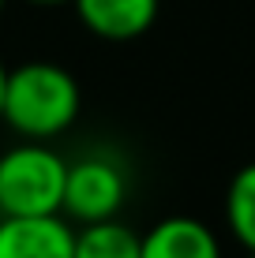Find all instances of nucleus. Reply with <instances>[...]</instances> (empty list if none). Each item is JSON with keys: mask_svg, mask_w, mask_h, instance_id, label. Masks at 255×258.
Here are the masks:
<instances>
[{"mask_svg": "<svg viewBox=\"0 0 255 258\" xmlns=\"http://www.w3.org/2000/svg\"><path fill=\"white\" fill-rule=\"evenodd\" d=\"M79 109H83V90L68 68L53 60H26L8 71L0 123H8L19 139L49 142L64 135L79 120Z\"/></svg>", "mask_w": 255, "mask_h": 258, "instance_id": "nucleus-1", "label": "nucleus"}, {"mask_svg": "<svg viewBox=\"0 0 255 258\" xmlns=\"http://www.w3.org/2000/svg\"><path fill=\"white\" fill-rule=\"evenodd\" d=\"M30 4H68V0H30Z\"/></svg>", "mask_w": 255, "mask_h": 258, "instance_id": "nucleus-10", "label": "nucleus"}, {"mask_svg": "<svg viewBox=\"0 0 255 258\" xmlns=\"http://www.w3.org/2000/svg\"><path fill=\"white\" fill-rule=\"evenodd\" d=\"M225 221L244 251H255V161L244 165L225 191Z\"/></svg>", "mask_w": 255, "mask_h": 258, "instance_id": "nucleus-8", "label": "nucleus"}, {"mask_svg": "<svg viewBox=\"0 0 255 258\" xmlns=\"http://www.w3.org/2000/svg\"><path fill=\"white\" fill-rule=\"evenodd\" d=\"M143 258H222V243L199 217L173 213L143 236Z\"/></svg>", "mask_w": 255, "mask_h": 258, "instance_id": "nucleus-6", "label": "nucleus"}, {"mask_svg": "<svg viewBox=\"0 0 255 258\" xmlns=\"http://www.w3.org/2000/svg\"><path fill=\"white\" fill-rule=\"evenodd\" d=\"M79 23L101 41H135L158 19L162 0H72Z\"/></svg>", "mask_w": 255, "mask_h": 258, "instance_id": "nucleus-5", "label": "nucleus"}, {"mask_svg": "<svg viewBox=\"0 0 255 258\" xmlns=\"http://www.w3.org/2000/svg\"><path fill=\"white\" fill-rule=\"evenodd\" d=\"M128 199V176L113 157H83L68 165L64 180V210L72 221L90 225V221L117 217Z\"/></svg>", "mask_w": 255, "mask_h": 258, "instance_id": "nucleus-3", "label": "nucleus"}, {"mask_svg": "<svg viewBox=\"0 0 255 258\" xmlns=\"http://www.w3.org/2000/svg\"><path fill=\"white\" fill-rule=\"evenodd\" d=\"M75 258H143V236L117 217L90 221L75 232Z\"/></svg>", "mask_w": 255, "mask_h": 258, "instance_id": "nucleus-7", "label": "nucleus"}, {"mask_svg": "<svg viewBox=\"0 0 255 258\" xmlns=\"http://www.w3.org/2000/svg\"><path fill=\"white\" fill-rule=\"evenodd\" d=\"M4 4H8V0H0V12H4Z\"/></svg>", "mask_w": 255, "mask_h": 258, "instance_id": "nucleus-11", "label": "nucleus"}, {"mask_svg": "<svg viewBox=\"0 0 255 258\" xmlns=\"http://www.w3.org/2000/svg\"><path fill=\"white\" fill-rule=\"evenodd\" d=\"M248 258H255V251H248Z\"/></svg>", "mask_w": 255, "mask_h": 258, "instance_id": "nucleus-12", "label": "nucleus"}, {"mask_svg": "<svg viewBox=\"0 0 255 258\" xmlns=\"http://www.w3.org/2000/svg\"><path fill=\"white\" fill-rule=\"evenodd\" d=\"M0 258H75V228L60 213L0 217Z\"/></svg>", "mask_w": 255, "mask_h": 258, "instance_id": "nucleus-4", "label": "nucleus"}, {"mask_svg": "<svg viewBox=\"0 0 255 258\" xmlns=\"http://www.w3.org/2000/svg\"><path fill=\"white\" fill-rule=\"evenodd\" d=\"M68 161L45 142L23 139L0 154V217H38L64 210Z\"/></svg>", "mask_w": 255, "mask_h": 258, "instance_id": "nucleus-2", "label": "nucleus"}, {"mask_svg": "<svg viewBox=\"0 0 255 258\" xmlns=\"http://www.w3.org/2000/svg\"><path fill=\"white\" fill-rule=\"evenodd\" d=\"M4 83H8V68L0 64V109H4Z\"/></svg>", "mask_w": 255, "mask_h": 258, "instance_id": "nucleus-9", "label": "nucleus"}]
</instances>
